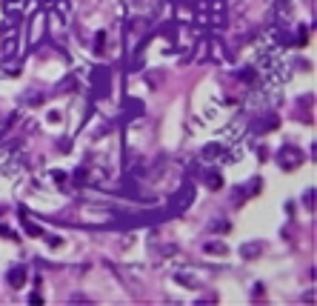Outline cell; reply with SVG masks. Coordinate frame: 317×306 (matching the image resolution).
Segmentation results:
<instances>
[{
  "instance_id": "6da1fadb",
  "label": "cell",
  "mask_w": 317,
  "mask_h": 306,
  "mask_svg": "<svg viewBox=\"0 0 317 306\" xmlns=\"http://www.w3.org/2000/svg\"><path fill=\"white\" fill-rule=\"evenodd\" d=\"M257 75H263L269 83H286L292 78V55L286 52L283 46L263 49L260 60H257Z\"/></svg>"
},
{
  "instance_id": "7a4b0ae2",
  "label": "cell",
  "mask_w": 317,
  "mask_h": 306,
  "mask_svg": "<svg viewBox=\"0 0 317 306\" xmlns=\"http://www.w3.org/2000/svg\"><path fill=\"white\" fill-rule=\"evenodd\" d=\"M192 201H194V183H183L180 189L171 195L169 206H166V215H169V217L183 215V212H186V209L192 206Z\"/></svg>"
},
{
  "instance_id": "3957f363",
  "label": "cell",
  "mask_w": 317,
  "mask_h": 306,
  "mask_svg": "<svg viewBox=\"0 0 317 306\" xmlns=\"http://www.w3.org/2000/svg\"><path fill=\"white\" fill-rule=\"evenodd\" d=\"M303 160H306V152L300 146H292V143H286V146H280V152H277V163H280V169L283 172H295L303 166Z\"/></svg>"
},
{
  "instance_id": "277c9868",
  "label": "cell",
  "mask_w": 317,
  "mask_h": 306,
  "mask_svg": "<svg viewBox=\"0 0 317 306\" xmlns=\"http://www.w3.org/2000/svg\"><path fill=\"white\" fill-rule=\"evenodd\" d=\"M200 158L209 163H232L240 158V152H229V146H223V143H209V146H203Z\"/></svg>"
},
{
  "instance_id": "5b68a950",
  "label": "cell",
  "mask_w": 317,
  "mask_h": 306,
  "mask_svg": "<svg viewBox=\"0 0 317 306\" xmlns=\"http://www.w3.org/2000/svg\"><path fill=\"white\" fill-rule=\"evenodd\" d=\"M238 252H240L243 261H257V258L263 255V243L260 240H246V243H240Z\"/></svg>"
},
{
  "instance_id": "8992f818",
  "label": "cell",
  "mask_w": 317,
  "mask_h": 306,
  "mask_svg": "<svg viewBox=\"0 0 317 306\" xmlns=\"http://www.w3.org/2000/svg\"><path fill=\"white\" fill-rule=\"evenodd\" d=\"M274 20H277V26H289V20H292V3L289 0H277V6H274Z\"/></svg>"
},
{
  "instance_id": "52a82bcc",
  "label": "cell",
  "mask_w": 317,
  "mask_h": 306,
  "mask_svg": "<svg viewBox=\"0 0 317 306\" xmlns=\"http://www.w3.org/2000/svg\"><path fill=\"white\" fill-rule=\"evenodd\" d=\"M6 281H9V286L11 289H20L23 284H26V266H11L9 272H6Z\"/></svg>"
},
{
  "instance_id": "ba28073f",
  "label": "cell",
  "mask_w": 317,
  "mask_h": 306,
  "mask_svg": "<svg viewBox=\"0 0 317 306\" xmlns=\"http://www.w3.org/2000/svg\"><path fill=\"white\" fill-rule=\"evenodd\" d=\"M194 11H226V0H192Z\"/></svg>"
},
{
  "instance_id": "9c48e42d",
  "label": "cell",
  "mask_w": 317,
  "mask_h": 306,
  "mask_svg": "<svg viewBox=\"0 0 317 306\" xmlns=\"http://www.w3.org/2000/svg\"><path fill=\"white\" fill-rule=\"evenodd\" d=\"M254 129H257L260 135H266V132H274V129H277V114H274V112L260 114V117H257V123H254Z\"/></svg>"
},
{
  "instance_id": "30bf717a",
  "label": "cell",
  "mask_w": 317,
  "mask_h": 306,
  "mask_svg": "<svg viewBox=\"0 0 317 306\" xmlns=\"http://www.w3.org/2000/svg\"><path fill=\"white\" fill-rule=\"evenodd\" d=\"M3 57H6V60H17V34H9V37H6V43H3Z\"/></svg>"
},
{
  "instance_id": "8fae6325",
  "label": "cell",
  "mask_w": 317,
  "mask_h": 306,
  "mask_svg": "<svg viewBox=\"0 0 317 306\" xmlns=\"http://www.w3.org/2000/svg\"><path fill=\"white\" fill-rule=\"evenodd\" d=\"M43 17H46V11H34V32H32V46L40 43V37H43Z\"/></svg>"
},
{
  "instance_id": "7c38bea8",
  "label": "cell",
  "mask_w": 317,
  "mask_h": 306,
  "mask_svg": "<svg viewBox=\"0 0 317 306\" xmlns=\"http://www.w3.org/2000/svg\"><path fill=\"white\" fill-rule=\"evenodd\" d=\"M203 252H206V255H226L229 246L223 243V240H206V243H203Z\"/></svg>"
},
{
  "instance_id": "4fadbf2b",
  "label": "cell",
  "mask_w": 317,
  "mask_h": 306,
  "mask_svg": "<svg viewBox=\"0 0 317 306\" xmlns=\"http://www.w3.org/2000/svg\"><path fill=\"white\" fill-rule=\"evenodd\" d=\"M174 281H177L180 286H186V289H197V286H200V281L189 272H174Z\"/></svg>"
},
{
  "instance_id": "5bb4252c",
  "label": "cell",
  "mask_w": 317,
  "mask_h": 306,
  "mask_svg": "<svg viewBox=\"0 0 317 306\" xmlns=\"http://www.w3.org/2000/svg\"><path fill=\"white\" fill-rule=\"evenodd\" d=\"M206 186H209V189H220V186H223L220 172H206Z\"/></svg>"
},
{
  "instance_id": "9a60e30c",
  "label": "cell",
  "mask_w": 317,
  "mask_h": 306,
  "mask_svg": "<svg viewBox=\"0 0 317 306\" xmlns=\"http://www.w3.org/2000/svg\"><path fill=\"white\" fill-rule=\"evenodd\" d=\"M23 103H29V106H40V103H43V95H40L37 89H32V92H26V95H23Z\"/></svg>"
},
{
  "instance_id": "2e32d148",
  "label": "cell",
  "mask_w": 317,
  "mask_h": 306,
  "mask_svg": "<svg viewBox=\"0 0 317 306\" xmlns=\"http://www.w3.org/2000/svg\"><path fill=\"white\" fill-rule=\"evenodd\" d=\"M260 189H263V181H260V178H251V181L243 186V195H257Z\"/></svg>"
},
{
  "instance_id": "e0dca14e",
  "label": "cell",
  "mask_w": 317,
  "mask_h": 306,
  "mask_svg": "<svg viewBox=\"0 0 317 306\" xmlns=\"http://www.w3.org/2000/svg\"><path fill=\"white\" fill-rule=\"evenodd\" d=\"M23 229H26V235H32V238H40V235H43V232H40V226H37V223H32V220H26V217H23Z\"/></svg>"
},
{
  "instance_id": "ac0fdd59",
  "label": "cell",
  "mask_w": 317,
  "mask_h": 306,
  "mask_svg": "<svg viewBox=\"0 0 317 306\" xmlns=\"http://www.w3.org/2000/svg\"><path fill=\"white\" fill-rule=\"evenodd\" d=\"M75 83H78V75H69V78L63 80V83H60V86H57L55 92H69L72 86H75Z\"/></svg>"
},
{
  "instance_id": "d6986e66",
  "label": "cell",
  "mask_w": 317,
  "mask_h": 306,
  "mask_svg": "<svg viewBox=\"0 0 317 306\" xmlns=\"http://www.w3.org/2000/svg\"><path fill=\"white\" fill-rule=\"evenodd\" d=\"M254 78H257V69H243V72H240V80H243V83H254Z\"/></svg>"
},
{
  "instance_id": "ffe728a7",
  "label": "cell",
  "mask_w": 317,
  "mask_h": 306,
  "mask_svg": "<svg viewBox=\"0 0 317 306\" xmlns=\"http://www.w3.org/2000/svg\"><path fill=\"white\" fill-rule=\"evenodd\" d=\"M0 238H6V240H17V235H14V229H11V226L0 223Z\"/></svg>"
},
{
  "instance_id": "44dd1931",
  "label": "cell",
  "mask_w": 317,
  "mask_h": 306,
  "mask_svg": "<svg viewBox=\"0 0 317 306\" xmlns=\"http://www.w3.org/2000/svg\"><path fill=\"white\" fill-rule=\"evenodd\" d=\"M303 204L309 206V212H315V189H309V192L303 195Z\"/></svg>"
},
{
  "instance_id": "7402d4cb",
  "label": "cell",
  "mask_w": 317,
  "mask_h": 306,
  "mask_svg": "<svg viewBox=\"0 0 317 306\" xmlns=\"http://www.w3.org/2000/svg\"><path fill=\"white\" fill-rule=\"evenodd\" d=\"M55 3H57V11H60L63 17H69V9H72V3H69V0H55Z\"/></svg>"
},
{
  "instance_id": "603a6c76",
  "label": "cell",
  "mask_w": 317,
  "mask_h": 306,
  "mask_svg": "<svg viewBox=\"0 0 317 306\" xmlns=\"http://www.w3.org/2000/svg\"><path fill=\"white\" fill-rule=\"evenodd\" d=\"M103 43H106V34H103V32H97V37H94V49L100 52V49H103Z\"/></svg>"
},
{
  "instance_id": "cb8c5ba5",
  "label": "cell",
  "mask_w": 317,
  "mask_h": 306,
  "mask_svg": "<svg viewBox=\"0 0 317 306\" xmlns=\"http://www.w3.org/2000/svg\"><path fill=\"white\" fill-rule=\"evenodd\" d=\"M29 304H43V298H40V292H32V295H29Z\"/></svg>"
},
{
  "instance_id": "d4e9b609",
  "label": "cell",
  "mask_w": 317,
  "mask_h": 306,
  "mask_svg": "<svg viewBox=\"0 0 317 306\" xmlns=\"http://www.w3.org/2000/svg\"><path fill=\"white\" fill-rule=\"evenodd\" d=\"M212 229H217V232H226L229 226H226V223H223V220H220V223H212Z\"/></svg>"
}]
</instances>
